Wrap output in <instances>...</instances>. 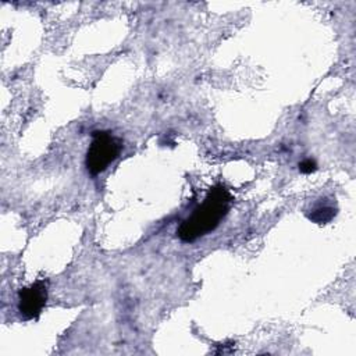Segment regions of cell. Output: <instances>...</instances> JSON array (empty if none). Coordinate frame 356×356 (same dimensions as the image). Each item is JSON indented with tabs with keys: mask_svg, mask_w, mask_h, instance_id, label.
Masks as SVG:
<instances>
[{
	"mask_svg": "<svg viewBox=\"0 0 356 356\" xmlns=\"http://www.w3.org/2000/svg\"><path fill=\"white\" fill-rule=\"evenodd\" d=\"M335 214H337V209H334L331 204L318 203L307 213V218L317 224H325V222H330L335 217Z\"/></svg>",
	"mask_w": 356,
	"mask_h": 356,
	"instance_id": "obj_4",
	"label": "cell"
},
{
	"mask_svg": "<svg viewBox=\"0 0 356 356\" xmlns=\"http://www.w3.org/2000/svg\"><path fill=\"white\" fill-rule=\"evenodd\" d=\"M121 152V142L110 131H93L86 150L85 165L90 175H99L114 163Z\"/></svg>",
	"mask_w": 356,
	"mask_h": 356,
	"instance_id": "obj_2",
	"label": "cell"
},
{
	"mask_svg": "<svg viewBox=\"0 0 356 356\" xmlns=\"http://www.w3.org/2000/svg\"><path fill=\"white\" fill-rule=\"evenodd\" d=\"M298 167H299V171H300L302 174H312V172H314V171L317 170V164H316V161L312 160V159H305V160H302Z\"/></svg>",
	"mask_w": 356,
	"mask_h": 356,
	"instance_id": "obj_5",
	"label": "cell"
},
{
	"mask_svg": "<svg viewBox=\"0 0 356 356\" xmlns=\"http://www.w3.org/2000/svg\"><path fill=\"white\" fill-rule=\"evenodd\" d=\"M231 206V195L221 184L209 189L204 200L186 217L177 228V236L185 242L192 243L199 238L214 231L228 214Z\"/></svg>",
	"mask_w": 356,
	"mask_h": 356,
	"instance_id": "obj_1",
	"label": "cell"
},
{
	"mask_svg": "<svg viewBox=\"0 0 356 356\" xmlns=\"http://www.w3.org/2000/svg\"><path fill=\"white\" fill-rule=\"evenodd\" d=\"M47 302V282L39 280L18 291L17 309L24 320L38 318Z\"/></svg>",
	"mask_w": 356,
	"mask_h": 356,
	"instance_id": "obj_3",
	"label": "cell"
}]
</instances>
